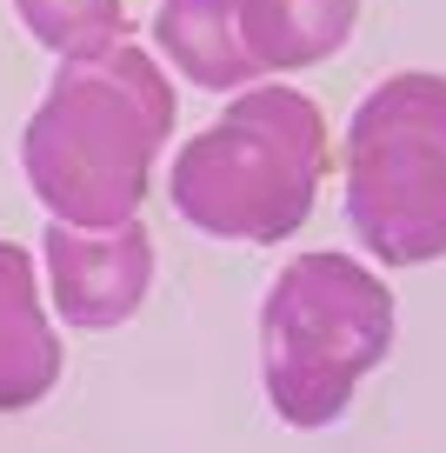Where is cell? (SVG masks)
I'll use <instances>...</instances> for the list:
<instances>
[{"mask_svg":"<svg viewBox=\"0 0 446 453\" xmlns=\"http://www.w3.org/2000/svg\"><path fill=\"white\" fill-rule=\"evenodd\" d=\"M154 47L200 94H240V87L260 81L247 34H240V0H160Z\"/></svg>","mask_w":446,"mask_h":453,"instance_id":"cell-7","label":"cell"},{"mask_svg":"<svg viewBox=\"0 0 446 453\" xmlns=\"http://www.w3.org/2000/svg\"><path fill=\"white\" fill-rule=\"evenodd\" d=\"M60 380V334L41 307L34 254L0 241V413H27Z\"/></svg>","mask_w":446,"mask_h":453,"instance_id":"cell-6","label":"cell"},{"mask_svg":"<svg viewBox=\"0 0 446 453\" xmlns=\"http://www.w3.org/2000/svg\"><path fill=\"white\" fill-rule=\"evenodd\" d=\"M360 27V0H240V34L260 73H300L334 60Z\"/></svg>","mask_w":446,"mask_h":453,"instance_id":"cell-8","label":"cell"},{"mask_svg":"<svg viewBox=\"0 0 446 453\" xmlns=\"http://www.w3.org/2000/svg\"><path fill=\"white\" fill-rule=\"evenodd\" d=\"M387 354L393 294L373 267L334 247H313L273 273L260 300V387L287 426L300 434L334 426Z\"/></svg>","mask_w":446,"mask_h":453,"instance_id":"cell-3","label":"cell"},{"mask_svg":"<svg viewBox=\"0 0 446 453\" xmlns=\"http://www.w3.org/2000/svg\"><path fill=\"white\" fill-rule=\"evenodd\" d=\"M27 34L60 60L100 54V47L127 41V0H14Z\"/></svg>","mask_w":446,"mask_h":453,"instance_id":"cell-9","label":"cell"},{"mask_svg":"<svg viewBox=\"0 0 446 453\" xmlns=\"http://www.w3.org/2000/svg\"><path fill=\"white\" fill-rule=\"evenodd\" d=\"M347 226L387 267L446 254V73H387L347 120Z\"/></svg>","mask_w":446,"mask_h":453,"instance_id":"cell-4","label":"cell"},{"mask_svg":"<svg viewBox=\"0 0 446 453\" xmlns=\"http://www.w3.org/2000/svg\"><path fill=\"white\" fill-rule=\"evenodd\" d=\"M334 167L327 120L287 81H253L173 154L167 200L187 226L213 241L280 247L313 220V200Z\"/></svg>","mask_w":446,"mask_h":453,"instance_id":"cell-2","label":"cell"},{"mask_svg":"<svg viewBox=\"0 0 446 453\" xmlns=\"http://www.w3.org/2000/svg\"><path fill=\"white\" fill-rule=\"evenodd\" d=\"M173 141V87L134 41L60 60L20 134L34 194L60 226H120L140 213L160 147Z\"/></svg>","mask_w":446,"mask_h":453,"instance_id":"cell-1","label":"cell"},{"mask_svg":"<svg viewBox=\"0 0 446 453\" xmlns=\"http://www.w3.org/2000/svg\"><path fill=\"white\" fill-rule=\"evenodd\" d=\"M47 280H54V313L81 334L127 326L147 307L154 287V241L140 220L120 226H47Z\"/></svg>","mask_w":446,"mask_h":453,"instance_id":"cell-5","label":"cell"}]
</instances>
